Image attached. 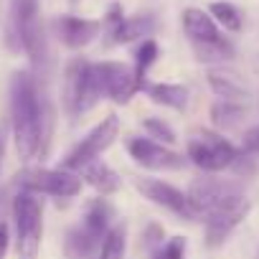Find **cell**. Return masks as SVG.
<instances>
[{
  "label": "cell",
  "instance_id": "cell-1",
  "mask_svg": "<svg viewBox=\"0 0 259 259\" xmlns=\"http://www.w3.org/2000/svg\"><path fill=\"white\" fill-rule=\"evenodd\" d=\"M54 104L49 94L41 89V81L33 71H18L11 81V127L18 158L31 163L33 158H44L54 135Z\"/></svg>",
  "mask_w": 259,
  "mask_h": 259
},
{
  "label": "cell",
  "instance_id": "cell-2",
  "mask_svg": "<svg viewBox=\"0 0 259 259\" xmlns=\"http://www.w3.org/2000/svg\"><path fill=\"white\" fill-rule=\"evenodd\" d=\"M6 44L11 51H23L31 59L33 76L38 81L44 76H49L51 49H49L46 23L41 18V11H38V0H11Z\"/></svg>",
  "mask_w": 259,
  "mask_h": 259
},
{
  "label": "cell",
  "instance_id": "cell-3",
  "mask_svg": "<svg viewBox=\"0 0 259 259\" xmlns=\"http://www.w3.org/2000/svg\"><path fill=\"white\" fill-rule=\"evenodd\" d=\"M114 208L107 198H92L84 208L81 221L66 234L64 249L69 259H94L104 236L114 226Z\"/></svg>",
  "mask_w": 259,
  "mask_h": 259
},
{
  "label": "cell",
  "instance_id": "cell-4",
  "mask_svg": "<svg viewBox=\"0 0 259 259\" xmlns=\"http://www.w3.org/2000/svg\"><path fill=\"white\" fill-rule=\"evenodd\" d=\"M11 216L16 224V251L18 259H38L44 241V201L31 191H21L13 198Z\"/></svg>",
  "mask_w": 259,
  "mask_h": 259
},
{
  "label": "cell",
  "instance_id": "cell-5",
  "mask_svg": "<svg viewBox=\"0 0 259 259\" xmlns=\"http://www.w3.org/2000/svg\"><path fill=\"white\" fill-rule=\"evenodd\" d=\"M186 158L203 173H221L234 165V160L239 158V148L213 130H196L188 138Z\"/></svg>",
  "mask_w": 259,
  "mask_h": 259
},
{
  "label": "cell",
  "instance_id": "cell-6",
  "mask_svg": "<svg viewBox=\"0 0 259 259\" xmlns=\"http://www.w3.org/2000/svg\"><path fill=\"white\" fill-rule=\"evenodd\" d=\"M16 183L21 191L51 198H76L81 193V178L64 168H23Z\"/></svg>",
  "mask_w": 259,
  "mask_h": 259
},
{
  "label": "cell",
  "instance_id": "cell-7",
  "mask_svg": "<svg viewBox=\"0 0 259 259\" xmlns=\"http://www.w3.org/2000/svg\"><path fill=\"white\" fill-rule=\"evenodd\" d=\"M249 211H251V201L246 198V193H234V196L224 198L219 206H213L201 219L203 221V231H206V246L208 249H219L234 234V229H239L244 224Z\"/></svg>",
  "mask_w": 259,
  "mask_h": 259
},
{
  "label": "cell",
  "instance_id": "cell-8",
  "mask_svg": "<svg viewBox=\"0 0 259 259\" xmlns=\"http://www.w3.org/2000/svg\"><path fill=\"white\" fill-rule=\"evenodd\" d=\"M119 138V117L117 114H107L99 124H94L89 133L81 138L79 145H74L69 150V155L64 158L61 168L64 170H71L76 173L84 163L94 160V158H102V153Z\"/></svg>",
  "mask_w": 259,
  "mask_h": 259
},
{
  "label": "cell",
  "instance_id": "cell-9",
  "mask_svg": "<svg viewBox=\"0 0 259 259\" xmlns=\"http://www.w3.org/2000/svg\"><path fill=\"white\" fill-rule=\"evenodd\" d=\"M188 201L196 211L198 219H203L213 206H219L224 198L234 196V193H244V183L236 181V178H219L213 173L208 176H201L196 178L191 186H188Z\"/></svg>",
  "mask_w": 259,
  "mask_h": 259
},
{
  "label": "cell",
  "instance_id": "cell-10",
  "mask_svg": "<svg viewBox=\"0 0 259 259\" xmlns=\"http://www.w3.org/2000/svg\"><path fill=\"white\" fill-rule=\"evenodd\" d=\"M135 188L143 198H148L150 203L170 211L173 216L178 219H186V221H196V211L188 201V193H183L181 188L165 183V181H158V178H135Z\"/></svg>",
  "mask_w": 259,
  "mask_h": 259
},
{
  "label": "cell",
  "instance_id": "cell-11",
  "mask_svg": "<svg viewBox=\"0 0 259 259\" xmlns=\"http://www.w3.org/2000/svg\"><path fill=\"white\" fill-rule=\"evenodd\" d=\"M94 66H97L104 97L112 99L114 104H127L138 92H143L133 66H127L122 61H94Z\"/></svg>",
  "mask_w": 259,
  "mask_h": 259
},
{
  "label": "cell",
  "instance_id": "cell-12",
  "mask_svg": "<svg viewBox=\"0 0 259 259\" xmlns=\"http://www.w3.org/2000/svg\"><path fill=\"white\" fill-rule=\"evenodd\" d=\"M127 153L138 165L148 170H181L188 158L176 153L173 148L155 143L150 138H130L127 140Z\"/></svg>",
  "mask_w": 259,
  "mask_h": 259
},
{
  "label": "cell",
  "instance_id": "cell-13",
  "mask_svg": "<svg viewBox=\"0 0 259 259\" xmlns=\"http://www.w3.org/2000/svg\"><path fill=\"white\" fill-rule=\"evenodd\" d=\"M51 31L61 46L79 51V49H87L92 41H97V36L102 33V21L79 18V16H59L51 21Z\"/></svg>",
  "mask_w": 259,
  "mask_h": 259
},
{
  "label": "cell",
  "instance_id": "cell-14",
  "mask_svg": "<svg viewBox=\"0 0 259 259\" xmlns=\"http://www.w3.org/2000/svg\"><path fill=\"white\" fill-rule=\"evenodd\" d=\"M87 69L89 61L76 56L66 64L61 76V107L69 117L81 114V99H84V84H87Z\"/></svg>",
  "mask_w": 259,
  "mask_h": 259
},
{
  "label": "cell",
  "instance_id": "cell-15",
  "mask_svg": "<svg viewBox=\"0 0 259 259\" xmlns=\"http://www.w3.org/2000/svg\"><path fill=\"white\" fill-rule=\"evenodd\" d=\"M206 81L211 87V92L219 97V99H226V102H246L251 97V89L246 87V81L226 69V66H211L206 71Z\"/></svg>",
  "mask_w": 259,
  "mask_h": 259
},
{
  "label": "cell",
  "instance_id": "cell-16",
  "mask_svg": "<svg viewBox=\"0 0 259 259\" xmlns=\"http://www.w3.org/2000/svg\"><path fill=\"white\" fill-rule=\"evenodd\" d=\"M76 176L81 178V183H89L99 196H112V193H117L119 186H122V178H119L102 158H94V160L84 163V165L76 170Z\"/></svg>",
  "mask_w": 259,
  "mask_h": 259
},
{
  "label": "cell",
  "instance_id": "cell-17",
  "mask_svg": "<svg viewBox=\"0 0 259 259\" xmlns=\"http://www.w3.org/2000/svg\"><path fill=\"white\" fill-rule=\"evenodd\" d=\"M155 18L150 13H140V16H124L122 23L109 33V44L112 46H122V44H135V41H145L155 33Z\"/></svg>",
  "mask_w": 259,
  "mask_h": 259
},
{
  "label": "cell",
  "instance_id": "cell-18",
  "mask_svg": "<svg viewBox=\"0 0 259 259\" xmlns=\"http://www.w3.org/2000/svg\"><path fill=\"white\" fill-rule=\"evenodd\" d=\"M181 23H183V31H186L191 44H206V41L221 38V31H219L216 21L208 16V11L186 8L183 16H181Z\"/></svg>",
  "mask_w": 259,
  "mask_h": 259
},
{
  "label": "cell",
  "instance_id": "cell-19",
  "mask_svg": "<svg viewBox=\"0 0 259 259\" xmlns=\"http://www.w3.org/2000/svg\"><path fill=\"white\" fill-rule=\"evenodd\" d=\"M145 94L155 102V104H163L168 109H176V112H183L188 107V89L183 84H165V81H158V84H145L143 87Z\"/></svg>",
  "mask_w": 259,
  "mask_h": 259
},
{
  "label": "cell",
  "instance_id": "cell-20",
  "mask_svg": "<svg viewBox=\"0 0 259 259\" xmlns=\"http://www.w3.org/2000/svg\"><path fill=\"white\" fill-rule=\"evenodd\" d=\"M191 49H193L196 61L208 64V66H224L236 54L234 46H231V41H226L224 36L216 38V41H206V44H191Z\"/></svg>",
  "mask_w": 259,
  "mask_h": 259
},
{
  "label": "cell",
  "instance_id": "cell-21",
  "mask_svg": "<svg viewBox=\"0 0 259 259\" xmlns=\"http://www.w3.org/2000/svg\"><path fill=\"white\" fill-rule=\"evenodd\" d=\"M246 102H226V99H219L211 104V122L219 127V130H231V127H239L246 117Z\"/></svg>",
  "mask_w": 259,
  "mask_h": 259
},
{
  "label": "cell",
  "instance_id": "cell-22",
  "mask_svg": "<svg viewBox=\"0 0 259 259\" xmlns=\"http://www.w3.org/2000/svg\"><path fill=\"white\" fill-rule=\"evenodd\" d=\"M208 16L216 21V26H221L224 31H231V33L241 31V26H244L241 11L234 3H229V0H213L208 6Z\"/></svg>",
  "mask_w": 259,
  "mask_h": 259
},
{
  "label": "cell",
  "instance_id": "cell-23",
  "mask_svg": "<svg viewBox=\"0 0 259 259\" xmlns=\"http://www.w3.org/2000/svg\"><path fill=\"white\" fill-rule=\"evenodd\" d=\"M124 251H127V229L124 224H114L104 236L94 259H124Z\"/></svg>",
  "mask_w": 259,
  "mask_h": 259
},
{
  "label": "cell",
  "instance_id": "cell-24",
  "mask_svg": "<svg viewBox=\"0 0 259 259\" xmlns=\"http://www.w3.org/2000/svg\"><path fill=\"white\" fill-rule=\"evenodd\" d=\"M158 56H160V49H158V44L153 41V38H145V41H140V46H138V51H135V76H138V81H140V87H145L148 84V69L158 61Z\"/></svg>",
  "mask_w": 259,
  "mask_h": 259
},
{
  "label": "cell",
  "instance_id": "cell-25",
  "mask_svg": "<svg viewBox=\"0 0 259 259\" xmlns=\"http://www.w3.org/2000/svg\"><path fill=\"white\" fill-rule=\"evenodd\" d=\"M143 130L148 133V138L150 140H155V143H163V145H176V140H178V135H176V130L163 119V117H148V119H143Z\"/></svg>",
  "mask_w": 259,
  "mask_h": 259
},
{
  "label": "cell",
  "instance_id": "cell-26",
  "mask_svg": "<svg viewBox=\"0 0 259 259\" xmlns=\"http://www.w3.org/2000/svg\"><path fill=\"white\" fill-rule=\"evenodd\" d=\"M186 249H188V241L183 236H170L168 241L158 246L153 259H186Z\"/></svg>",
  "mask_w": 259,
  "mask_h": 259
},
{
  "label": "cell",
  "instance_id": "cell-27",
  "mask_svg": "<svg viewBox=\"0 0 259 259\" xmlns=\"http://www.w3.org/2000/svg\"><path fill=\"white\" fill-rule=\"evenodd\" d=\"M239 153H244V155H251V158H256V155H259V124H254V127L244 130Z\"/></svg>",
  "mask_w": 259,
  "mask_h": 259
},
{
  "label": "cell",
  "instance_id": "cell-28",
  "mask_svg": "<svg viewBox=\"0 0 259 259\" xmlns=\"http://www.w3.org/2000/svg\"><path fill=\"white\" fill-rule=\"evenodd\" d=\"M8 249H11V229H8V221L3 219L0 221V259H6Z\"/></svg>",
  "mask_w": 259,
  "mask_h": 259
},
{
  "label": "cell",
  "instance_id": "cell-29",
  "mask_svg": "<svg viewBox=\"0 0 259 259\" xmlns=\"http://www.w3.org/2000/svg\"><path fill=\"white\" fill-rule=\"evenodd\" d=\"M3 160H6V130L0 127V170H3Z\"/></svg>",
  "mask_w": 259,
  "mask_h": 259
},
{
  "label": "cell",
  "instance_id": "cell-30",
  "mask_svg": "<svg viewBox=\"0 0 259 259\" xmlns=\"http://www.w3.org/2000/svg\"><path fill=\"white\" fill-rule=\"evenodd\" d=\"M254 259H259V246H256V254H254Z\"/></svg>",
  "mask_w": 259,
  "mask_h": 259
},
{
  "label": "cell",
  "instance_id": "cell-31",
  "mask_svg": "<svg viewBox=\"0 0 259 259\" xmlns=\"http://www.w3.org/2000/svg\"><path fill=\"white\" fill-rule=\"evenodd\" d=\"M71 3H79V0H71Z\"/></svg>",
  "mask_w": 259,
  "mask_h": 259
}]
</instances>
